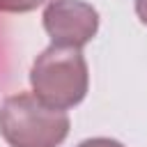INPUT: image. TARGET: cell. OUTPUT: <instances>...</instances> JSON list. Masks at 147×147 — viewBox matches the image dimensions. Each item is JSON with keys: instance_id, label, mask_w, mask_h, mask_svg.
Wrapping results in <instances>:
<instances>
[{"instance_id": "3957f363", "label": "cell", "mask_w": 147, "mask_h": 147, "mask_svg": "<svg viewBox=\"0 0 147 147\" xmlns=\"http://www.w3.org/2000/svg\"><path fill=\"white\" fill-rule=\"evenodd\" d=\"M44 30L55 46L80 48L94 39L99 14L83 0H51L44 11Z\"/></svg>"}, {"instance_id": "8992f818", "label": "cell", "mask_w": 147, "mask_h": 147, "mask_svg": "<svg viewBox=\"0 0 147 147\" xmlns=\"http://www.w3.org/2000/svg\"><path fill=\"white\" fill-rule=\"evenodd\" d=\"M136 14L142 25H147V0H136Z\"/></svg>"}, {"instance_id": "7a4b0ae2", "label": "cell", "mask_w": 147, "mask_h": 147, "mask_svg": "<svg viewBox=\"0 0 147 147\" xmlns=\"http://www.w3.org/2000/svg\"><path fill=\"white\" fill-rule=\"evenodd\" d=\"M87 62L80 48L51 44L30 69V85L37 99L53 108H74L87 94Z\"/></svg>"}, {"instance_id": "6da1fadb", "label": "cell", "mask_w": 147, "mask_h": 147, "mask_svg": "<svg viewBox=\"0 0 147 147\" xmlns=\"http://www.w3.org/2000/svg\"><path fill=\"white\" fill-rule=\"evenodd\" d=\"M0 136L9 147H57L69 136V117L34 94L18 92L0 106Z\"/></svg>"}, {"instance_id": "277c9868", "label": "cell", "mask_w": 147, "mask_h": 147, "mask_svg": "<svg viewBox=\"0 0 147 147\" xmlns=\"http://www.w3.org/2000/svg\"><path fill=\"white\" fill-rule=\"evenodd\" d=\"M51 2V0H0V11H11V14H23V11H32L39 5Z\"/></svg>"}, {"instance_id": "5b68a950", "label": "cell", "mask_w": 147, "mask_h": 147, "mask_svg": "<svg viewBox=\"0 0 147 147\" xmlns=\"http://www.w3.org/2000/svg\"><path fill=\"white\" fill-rule=\"evenodd\" d=\"M78 147H124V145L113 138H90V140H83Z\"/></svg>"}]
</instances>
